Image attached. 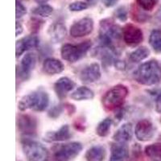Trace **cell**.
Masks as SVG:
<instances>
[{"instance_id": "cell-1", "label": "cell", "mask_w": 161, "mask_h": 161, "mask_svg": "<svg viewBox=\"0 0 161 161\" xmlns=\"http://www.w3.org/2000/svg\"><path fill=\"white\" fill-rule=\"evenodd\" d=\"M134 78L139 84L153 86L161 80V67L156 60H149L141 64L134 72Z\"/></svg>"}, {"instance_id": "cell-35", "label": "cell", "mask_w": 161, "mask_h": 161, "mask_svg": "<svg viewBox=\"0 0 161 161\" xmlns=\"http://www.w3.org/2000/svg\"><path fill=\"white\" fill-rule=\"evenodd\" d=\"M15 28H16V30H15V35L16 36H19V35H21L24 31V28H23V25L20 24L19 22L16 21V24H15Z\"/></svg>"}, {"instance_id": "cell-15", "label": "cell", "mask_w": 161, "mask_h": 161, "mask_svg": "<svg viewBox=\"0 0 161 161\" xmlns=\"http://www.w3.org/2000/svg\"><path fill=\"white\" fill-rule=\"evenodd\" d=\"M129 149L126 143L115 142L110 147V156L109 161H128Z\"/></svg>"}, {"instance_id": "cell-31", "label": "cell", "mask_w": 161, "mask_h": 161, "mask_svg": "<svg viewBox=\"0 0 161 161\" xmlns=\"http://www.w3.org/2000/svg\"><path fill=\"white\" fill-rule=\"evenodd\" d=\"M114 15H115L116 18L123 22L127 19V11L124 7H120V8H117L114 12Z\"/></svg>"}, {"instance_id": "cell-20", "label": "cell", "mask_w": 161, "mask_h": 161, "mask_svg": "<svg viewBox=\"0 0 161 161\" xmlns=\"http://www.w3.org/2000/svg\"><path fill=\"white\" fill-rule=\"evenodd\" d=\"M67 34L66 27L61 23H55L50 26L48 35L53 43H59L64 39Z\"/></svg>"}, {"instance_id": "cell-26", "label": "cell", "mask_w": 161, "mask_h": 161, "mask_svg": "<svg viewBox=\"0 0 161 161\" xmlns=\"http://www.w3.org/2000/svg\"><path fill=\"white\" fill-rule=\"evenodd\" d=\"M147 156L154 159H161V143H153L147 146L144 149Z\"/></svg>"}, {"instance_id": "cell-9", "label": "cell", "mask_w": 161, "mask_h": 161, "mask_svg": "<svg viewBox=\"0 0 161 161\" xmlns=\"http://www.w3.org/2000/svg\"><path fill=\"white\" fill-rule=\"evenodd\" d=\"M93 30V20L90 17H85L77 20L69 29L70 36L73 38H80L90 35Z\"/></svg>"}, {"instance_id": "cell-33", "label": "cell", "mask_w": 161, "mask_h": 161, "mask_svg": "<svg viewBox=\"0 0 161 161\" xmlns=\"http://www.w3.org/2000/svg\"><path fill=\"white\" fill-rule=\"evenodd\" d=\"M155 107H156V112L161 114V92L160 93H159V94H158L157 97H156Z\"/></svg>"}, {"instance_id": "cell-6", "label": "cell", "mask_w": 161, "mask_h": 161, "mask_svg": "<svg viewBox=\"0 0 161 161\" xmlns=\"http://www.w3.org/2000/svg\"><path fill=\"white\" fill-rule=\"evenodd\" d=\"M24 156L28 161H47L48 159V149L40 143L29 139H24L21 142Z\"/></svg>"}, {"instance_id": "cell-17", "label": "cell", "mask_w": 161, "mask_h": 161, "mask_svg": "<svg viewBox=\"0 0 161 161\" xmlns=\"http://www.w3.org/2000/svg\"><path fill=\"white\" fill-rule=\"evenodd\" d=\"M75 83L69 77H63L59 78L54 84V90L60 98H64L70 91L74 89Z\"/></svg>"}, {"instance_id": "cell-40", "label": "cell", "mask_w": 161, "mask_h": 161, "mask_svg": "<svg viewBox=\"0 0 161 161\" xmlns=\"http://www.w3.org/2000/svg\"><path fill=\"white\" fill-rule=\"evenodd\" d=\"M160 123H161V118H160Z\"/></svg>"}, {"instance_id": "cell-27", "label": "cell", "mask_w": 161, "mask_h": 161, "mask_svg": "<svg viewBox=\"0 0 161 161\" xmlns=\"http://www.w3.org/2000/svg\"><path fill=\"white\" fill-rule=\"evenodd\" d=\"M33 14L39 15L40 17H44V18H47L49 17L50 15L53 14V8L51 6L48 5V4H40V6L35 8L32 10Z\"/></svg>"}, {"instance_id": "cell-29", "label": "cell", "mask_w": 161, "mask_h": 161, "mask_svg": "<svg viewBox=\"0 0 161 161\" xmlns=\"http://www.w3.org/2000/svg\"><path fill=\"white\" fill-rule=\"evenodd\" d=\"M139 6L145 11H152L156 4V0H137Z\"/></svg>"}, {"instance_id": "cell-38", "label": "cell", "mask_w": 161, "mask_h": 161, "mask_svg": "<svg viewBox=\"0 0 161 161\" xmlns=\"http://www.w3.org/2000/svg\"><path fill=\"white\" fill-rule=\"evenodd\" d=\"M154 161H159V160H157V159H155V160Z\"/></svg>"}, {"instance_id": "cell-13", "label": "cell", "mask_w": 161, "mask_h": 161, "mask_svg": "<svg viewBox=\"0 0 161 161\" xmlns=\"http://www.w3.org/2000/svg\"><path fill=\"white\" fill-rule=\"evenodd\" d=\"M39 44H40V39L36 36H28L17 40L16 48H15L16 57H20L24 52L37 48Z\"/></svg>"}, {"instance_id": "cell-2", "label": "cell", "mask_w": 161, "mask_h": 161, "mask_svg": "<svg viewBox=\"0 0 161 161\" xmlns=\"http://www.w3.org/2000/svg\"><path fill=\"white\" fill-rule=\"evenodd\" d=\"M49 104V97L47 92L38 90L24 96L19 103L20 110H32L35 111H44Z\"/></svg>"}, {"instance_id": "cell-30", "label": "cell", "mask_w": 161, "mask_h": 161, "mask_svg": "<svg viewBox=\"0 0 161 161\" xmlns=\"http://www.w3.org/2000/svg\"><path fill=\"white\" fill-rule=\"evenodd\" d=\"M26 13H27V9H26L25 7L19 0H16L15 1V16H16V19L21 18L26 15Z\"/></svg>"}, {"instance_id": "cell-7", "label": "cell", "mask_w": 161, "mask_h": 161, "mask_svg": "<svg viewBox=\"0 0 161 161\" xmlns=\"http://www.w3.org/2000/svg\"><path fill=\"white\" fill-rule=\"evenodd\" d=\"M91 46L92 43L90 40H86L77 45L65 44L61 48L60 54L64 60L70 63H75L86 55Z\"/></svg>"}, {"instance_id": "cell-16", "label": "cell", "mask_w": 161, "mask_h": 161, "mask_svg": "<svg viewBox=\"0 0 161 161\" xmlns=\"http://www.w3.org/2000/svg\"><path fill=\"white\" fill-rule=\"evenodd\" d=\"M19 129L25 136H31L36 132L37 122L36 119L28 114H22L18 119Z\"/></svg>"}, {"instance_id": "cell-14", "label": "cell", "mask_w": 161, "mask_h": 161, "mask_svg": "<svg viewBox=\"0 0 161 161\" xmlns=\"http://www.w3.org/2000/svg\"><path fill=\"white\" fill-rule=\"evenodd\" d=\"M72 134L69 126L68 125H63L61 127L55 131H49L45 134L44 140L52 143V142H64L71 138Z\"/></svg>"}, {"instance_id": "cell-12", "label": "cell", "mask_w": 161, "mask_h": 161, "mask_svg": "<svg viewBox=\"0 0 161 161\" xmlns=\"http://www.w3.org/2000/svg\"><path fill=\"white\" fill-rule=\"evenodd\" d=\"M101 77V68L97 63H92L83 69L80 73V80L84 84H91Z\"/></svg>"}, {"instance_id": "cell-39", "label": "cell", "mask_w": 161, "mask_h": 161, "mask_svg": "<svg viewBox=\"0 0 161 161\" xmlns=\"http://www.w3.org/2000/svg\"><path fill=\"white\" fill-rule=\"evenodd\" d=\"M86 1H91V0H86Z\"/></svg>"}, {"instance_id": "cell-34", "label": "cell", "mask_w": 161, "mask_h": 161, "mask_svg": "<svg viewBox=\"0 0 161 161\" xmlns=\"http://www.w3.org/2000/svg\"><path fill=\"white\" fill-rule=\"evenodd\" d=\"M103 3L106 6V8H112L118 3L119 0H102Z\"/></svg>"}, {"instance_id": "cell-25", "label": "cell", "mask_w": 161, "mask_h": 161, "mask_svg": "<svg viewBox=\"0 0 161 161\" xmlns=\"http://www.w3.org/2000/svg\"><path fill=\"white\" fill-rule=\"evenodd\" d=\"M149 44L154 51L161 53V30H152L149 36Z\"/></svg>"}, {"instance_id": "cell-21", "label": "cell", "mask_w": 161, "mask_h": 161, "mask_svg": "<svg viewBox=\"0 0 161 161\" xmlns=\"http://www.w3.org/2000/svg\"><path fill=\"white\" fill-rule=\"evenodd\" d=\"M106 156V148L101 145H94L86 151L85 158L86 161H104Z\"/></svg>"}, {"instance_id": "cell-32", "label": "cell", "mask_w": 161, "mask_h": 161, "mask_svg": "<svg viewBox=\"0 0 161 161\" xmlns=\"http://www.w3.org/2000/svg\"><path fill=\"white\" fill-rule=\"evenodd\" d=\"M62 112V108L60 106H55L49 111V115L52 118H56L60 114V113Z\"/></svg>"}, {"instance_id": "cell-24", "label": "cell", "mask_w": 161, "mask_h": 161, "mask_svg": "<svg viewBox=\"0 0 161 161\" xmlns=\"http://www.w3.org/2000/svg\"><path fill=\"white\" fill-rule=\"evenodd\" d=\"M112 124H113V121L110 118L103 119L97 124L96 127V134L100 137H106L110 133Z\"/></svg>"}, {"instance_id": "cell-3", "label": "cell", "mask_w": 161, "mask_h": 161, "mask_svg": "<svg viewBox=\"0 0 161 161\" xmlns=\"http://www.w3.org/2000/svg\"><path fill=\"white\" fill-rule=\"evenodd\" d=\"M128 89L123 85L114 86L105 93L103 97V105L106 110H113L122 106L128 95Z\"/></svg>"}, {"instance_id": "cell-18", "label": "cell", "mask_w": 161, "mask_h": 161, "mask_svg": "<svg viewBox=\"0 0 161 161\" xmlns=\"http://www.w3.org/2000/svg\"><path fill=\"white\" fill-rule=\"evenodd\" d=\"M133 137V126L130 123H126L114 134L113 139L117 143H127Z\"/></svg>"}, {"instance_id": "cell-37", "label": "cell", "mask_w": 161, "mask_h": 161, "mask_svg": "<svg viewBox=\"0 0 161 161\" xmlns=\"http://www.w3.org/2000/svg\"><path fill=\"white\" fill-rule=\"evenodd\" d=\"M35 1L37 3L44 4V3H46L47 2H48L49 0H35Z\"/></svg>"}, {"instance_id": "cell-4", "label": "cell", "mask_w": 161, "mask_h": 161, "mask_svg": "<svg viewBox=\"0 0 161 161\" xmlns=\"http://www.w3.org/2000/svg\"><path fill=\"white\" fill-rule=\"evenodd\" d=\"M82 144L79 142L56 144L53 147L54 161H71L75 159L82 151Z\"/></svg>"}, {"instance_id": "cell-23", "label": "cell", "mask_w": 161, "mask_h": 161, "mask_svg": "<svg viewBox=\"0 0 161 161\" xmlns=\"http://www.w3.org/2000/svg\"><path fill=\"white\" fill-rule=\"evenodd\" d=\"M149 55H150V50L145 46H142L132 52L130 54L129 59L132 63H139L147 58Z\"/></svg>"}, {"instance_id": "cell-36", "label": "cell", "mask_w": 161, "mask_h": 161, "mask_svg": "<svg viewBox=\"0 0 161 161\" xmlns=\"http://www.w3.org/2000/svg\"><path fill=\"white\" fill-rule=\"evenodd\" d=\"M156 19H157L158 20L161 21V7H160V8H159V9L158 10L157 12H156Z\"/></svg>"}, {"instance_id": "cell-8", "label": "cell", "mask_w": 161, "mask_h": 161, "mask_svg": "<svg viewBox=\"0 0 161 161\" xmlns=\"http://www.w3.org/2000/svg\"><path fill=\"white\" fill-rule=\"evenodd\" d=\"M123 38L127 45L136 47L143 40V31L137 26L127 24L123 28Z\"/></svg>"}, {"instance_id": "cell-22", "label": "cell", "mask_w": 161, "mask_h": 161, "mask_svg": "<svg viewBox=\"0 0 161 161\" xmlns=\"http://www.w3.org/2000/svg\"><path fill=\"white\" fill-rule=\"evenodd\" d=\"M94 97V93L93 90L87 88L86 86H80L76 89L70 94V97L74 101H86L91 100Z\"/></svg>"}, {"instance_id": "cell-11", "label": "cell", "mask_w": 161, "mask_h": 161, "mask_svg": "<svg viewBox=\"0 0 161 161\" xmlns=\"http://www.w3.org/2000/svg\"><path fill=\"white\" fill-rule=\"evenodd\" d=\"M36 64V56L35 53H28L24 56L20 61L19 69H17V74L23 80H28L31 73Z\"/></svg>"}, {"instance_id": "cell-19", "label": "cell", "mask_w": 161, "mask_h": 161, "mask_svg": "<svg viewBox=\"0 0 161 161\" xmlns=\"http://www.w3.org/2000/svg\"><path fill=\"white\" fill-rule=\"evenodd\" d=\"M64 66L60 60L55 58H47L43 63V70L48 75H55L64 71Z\"/></svg>"}, {"instance_id": "cell-5", "label": "cell", "mask_w": 161, "mask_h": 161, "mask_svg": "<svg viewBox=\"0 0 161 161\" xmlns=\"http://www.w3.org/2000/svg\"><path fill=\"white\" fill-rule=\"evenodd\" d=\"M123 36V28L114 24L112 19H105L100 23L99 38L104 46H112L113 40Z\"/></svg>"}, {"instance_id": "cell-10", "label": "cell", "mask_w": 161, "mask_h": 161, "mask_svg": "<svg viewBox=\"0 0 161 161\" xmlns=\"http://www.w3.org/2000/svg\"><path fill=\"white\" fill-rule=\"evenodd\" d=\"M156 129L153 123L148 119H142L139 121L135 129V135L138 140L147 142L155 136Z\"/></svg>"}, {"instance_id": "cell-28", "label": "cell", "mask_w": 161, "mask_h": 161, "mask_svg": "<svg viewBox=\"0 0 161 161\" xmlns=\"http://www.w3.org/2000/svg\"><path fill=\"white\" fill-rule=\"evenodd\" d=\"M88 8V4L85 2H82V1H76V2L71 3L69 5V11H73V12L85 11V10H86Z\"/></svg>"}]
</instances>
